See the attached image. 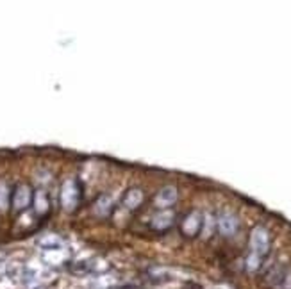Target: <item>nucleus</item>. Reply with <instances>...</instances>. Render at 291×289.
Returning <instances> with one entry per match:
<instances>
[{
	"instance_id": "9d476101",
	"label": "nucleus",
	"mask_w": 291,
	"mask_h": 289,
	"mask_svg": "<svg viewBox=\"0 0 291 289\" xmlns=\"http://www.w3.org/2000/svg\"><path fill=\"white\" fill-rule=\"evenodd\" d=\"M109 211H111V198L104 195L95 204V213L100 214V216H105V214H109Z\"/></svg>"
},
{
	"instance_id": "0eeeda50",
	"label": "nucleus",
	"mask_w": 291,
	"mask_h": 289,
	"mask_svg": "<svg viewBox=\"0 0 291 289\" xmlns=\"http://www.w3.org/2000/svg\"><path fill=\"white\" fill-rule=\"evenodd\" d=\"M171 223H173V213H170V211L159 213L154 220H152V227L157 230H166Z\"/></svg>"
},
{
	"instance_id": "6e6552de",
	"label": "nucleus",
	"mask_w": 291,
	"mask_h": 289,
	"mask_svg": "<svg viewBox=\"0 0 291 289\" xmlns=\"http://www.w3.org/2000/svg\"><path fill=\"white\" fill-rule=\"evenodd\" d=\"M141 200H143V193L134 187V189L127 191V195L123 197V205H125L127 209H134L141 204Z\"/></svg>"
},
{
	"instance_id": "423d86ee",
	"label": "nucleus",
	"mask_w": 291,
	"mask_h": 289,
	"mask_svg": "<svg viewBox=\"0 0 291 289\" xmlns=\"http://www.w3.org/2000/svg\"><path fill=\"white\" fill-rule=\"evenodd\" d=\"M177 200V189L173 187V186H166V187H163V189L157 193V204L159 205H171V204Z\"/></svg>"
},
{
	"instance_id": "f257e3e1",
	"label": "nucleus",
	"mask_w": 291,
	"mask_h": 289,
	"mask_svg": "<svg viewBox=\"0 0 291 289\" xmlns=\"http://www.w3.org/2000/svg\"><path fill=\"white\" fill-rule=\"evenodd\" d=\"M250 246H252L254 255H257V257L266 255L268 246H270V238H268V232H266V229H263V227L254 229L252 236H250Z\"/></svg>"
},
{
	"instance_id": "20e7f679",
	"label": "nucleus",
	"mask_w": 291,
	"mask_h": 289,
	"mask_svg": "<svg viewBox=\"0 0 291 289\" xmlns=\"http://www.w3.org/2000/svg\"><path fill=\"white\" fill-rule=\"evenodd\" d=\"M218 227L223 236H232L238 230V220L232 214H222L218 220Z\"/></svg>"
},
{
	"instance_id": "39448f33",
	"label": "nucleus",
	"mask_w": 291,
	"mask_h": 289,
	"mask_svg": "<svg viewBox=\"0 0 291 289\" xmlns=\"http://www.w3.org/2000/svg\"><path fill=\"white\" fill-rule=\"evenodd\" d=\"M200 225H202V216L198 213H191L184 220V223H182V230H184V234L186 236H195L200 230Z\"/></svg>"
},
{
	"instance_id": "f03ea898",
	"label": "nucleus",
	"mask_w": 291,
	"mask_h": 289,
	"mask_svg": "<svg viewBox=\"0 0 291 289\" xmlns=\"http://www.w3.org/2000/svg\"><path fill=\"white\" fill-rule=\"evenodd\" d=\"M77 198H79V191H77V186L73 180H68L65 182L63 186V191H61V202L65 205V209L71 211V209L77 205Z\"/></svg>"
},
{
	"instance_id": "f8f14e48",
	"label": "nucleus",
	"mask_w": 291,
	"mask_h": 289,
	"mask_svg": "<svg viewBox=\"0 0 291 289\" xmlns=\"http://www.w3.org/2000/svg\"><path fill=\"white\" fill-rule=\"evenodd\" d=\"M6 205V186L0 184V207Z\"/></svg>"
},
{
	"instance_id": "7ed1b4c3",
	"label": "nucleus",
	"mask_w": 291,
	"mask_h": 289,
	"mask_svg": "<svg viewBox=\"0 0 291 289\" xmlns=\"http://www.w3.org/2000/svg\"><path fill=\"white\" fill-rule=\"evenodd\" d=\"M31 189H29V186H18L17 189H15V195H13V207L18 209V211H22L25 209L31 204Z\"/></svg>"
},
{
	"instance_id": "9b49d317",
	"label": "nucleus",
	"mask_w": 291,
	"mask_h": 289,
	"mask_svg": "<svg viewBox=\"0 0 291 289\" xmlns=\"http://www.w3.org/2000/svg\"><path fill=\"white\" fill-rule=\"evenodd\" d=\"M259 264H261V257L254 255V254L248 257V270H252L254 272V270H257L259 268Z\"/></svg>"
},
{
	"instance_id": "1a4fd4ad",
	"label": "nucleus",
	"mask_w": 291,
	"mask_h": 289,
	"mask_svg": "<svg viewBox=\"0 0 291 289\" xmlns=\"http://www.w3.org/2000/svg\"><path fill=\"white\" fill-rule=\"evenodd\" d=\"M34 209H36L38 214L47 213V209H49V198H47V195H45L43 191H38V193H36V197H34Z\"/></svg>"
}]
</instances>
